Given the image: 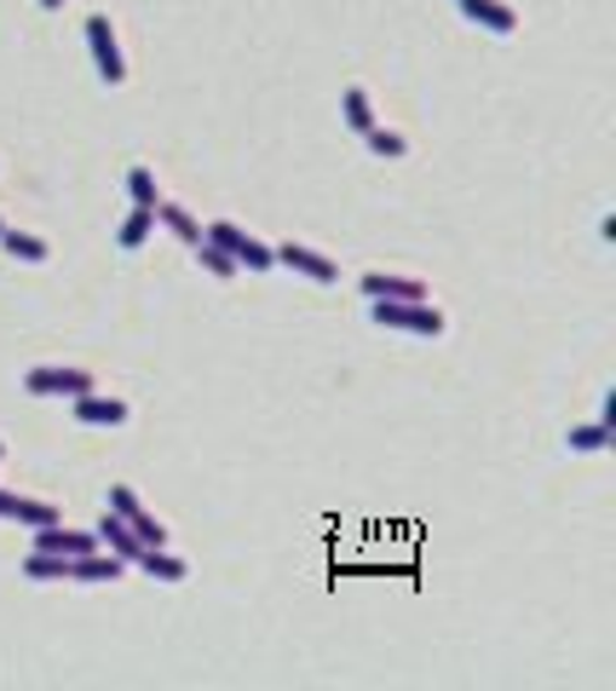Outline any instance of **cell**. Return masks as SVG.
Instances as JSON below:
<instances>
[{"label":"cell","mask_w":616,"mask_h":691,"mask_svg":"<svg viewBox=\"0 0 616 691\" xmlns=\"http://www.w3.org/2000/svg\"><path fill=\"white\" fill-rule=\"evenodd\" d=\"M133 565H139L144 576H156V582H185V576H191V565H185V559H179V553H167V542H162V548H144V553L133 559Z\"/></svg>","instance_id":"cell-13"},{"label":"cell","mask_w":616,"mask_h":691,"mask_svg":"<svg viewBox=\"0 0 616 691\" xmlns=\"http://www.w3.org/2000/svg\"><path fill=\"white\" fill-rule=\"evenodd\" d=\"M0 461H7V444H0Z\"/></svg>","instance_id":"cell-25"},{"label":"cell","mask_w":616,"mask_h":691,"mask_svg":"<svg viewBox=\"0 0 616 691\" xmlns=\"http://www.w3.org/2000/svg\"><path fill=\"white\" fill-rule=\"evenodd\" d=\"M23 392H30V398H75V392H93V369L41 364V369L23 375Z\"/></svg>","instance_id":"cell-5"},{"label":"cell","mask_w":616,"mask_h":691,"mask_svg":"<svg viewBox=\"0 0 616 691\" xmlns=\"http://www.w3.org/2000/svg\"><path fill=\"white\" fill-rule=\"evenodd\" d=\"M0 248H7L12 253V260H30V266H41L46 260V253H53V242H46V237H35V230H0Z\"/></svg>","instance_id":"cell-15"},{"label":"cell","mask_w":616,"mask_h":691,"mask_svg":"<svg viewBox=\"0 0 616 691\" xmlns=\"http://www.w3.org/2000/svg\"><path fill=\"white\" fill-rule=\"evenodd\" d=\"M564 444L582 450V455H599V450H610V444H616V427H605V421H582V427L564 432Z\"/></svg>","instance_id":"cell-19"},{"label":"cell","mask_w":616,"mask_h":691,"mask_svg":"<svg viewBox=\"0 0 616 691\" xmlns=\"http://www.w3.org/2000/svg\"><path fill=\"white\" fill-rule=\"evenodd\" d=\"M87 46H93V64H98V82L121 87L127 82V58H121V41H116V23L105 12L87 18Z\"/></svg>","instance_id":"cell-4"},{"label":"cell","mask_w":616,"mask_h":691,"mask_svg":"<svg viewBox=\"0 0 616 691\" xmlns=\"http://www.w3.org/2000/svg\"><path fill=\"white\" fill-rule=\"evenodd\" d=\"M341 116H346V127H352V133L364 139L369 127H375V105H369V87H346V93H341Z\"/></svg>","instance_id":"cell-18"},{"label":"cell","mask_w":616,"mask_h":691,"mask_svg":"<svg viewBox=\"0 0 616 691\" xmlns=\"http://www.w3.org/2000/svg\"><path fill=\"white\" fill-rule=\"evenodd\" d=\"M357 289H364V300H415V294H426L415 277H398V271H369V277H357Z\"/></svg>","instance_id":"cell-11"},{"label":"cell","mask_w":616,"mask_h":691,"mask_svg":"<svg viewBox=\"0 0 616 691\" xmlns=\"http://www.w3.org/2000/svg\"><path fill=\"white\" fill-rule=\"evenodd\" d=\"M461 12H467L478 30H490V35H512L519 30V12L507 7V0H455Z\"/></svg>","instance_id":"cell-9"},{"label":"cell","mask_w":616,"mask_h":691,"mask_svg":"<svg viewBox=\"0 0 616 691\" xmlns=\"http://www.w3.org/2000/svg\"><path fill=\"white\" fill-rule=\"evenodd\" d=\"M41 7H46V12H58V7H64V0H41Z\"/></svg>","instance_id":"cell-24"},{"label":"cell","mask_w":616,"mask_h":691,"mask_svg":"<svg viewBox=\"0 0 616 691\" xmlns=\"http://www.w3.org/2000/svg\"><path fill=\"white\" fill-rule=\"evenodd\" d=\"M69 415L82 421V427H127V403L121 398H105V392H75L69 398Z\"/></svg>","instance_id":"cell-7"},{"label":"cell","mask_w":616,"mask_h":691,"mask_svg":"<svg viewBox=\"0 0 616 691\" xmlns=\"http://www.w3.org/2000/svg\"><path fill=\"white\" fill-rule=\"evenodd\" d=\"M98 548H110L116 559H127V565H133V559L144 553V542H139V530L127 525V519H116L110 507H105V519H98Z\"/></svg>","instance_id":"cell-10"},{"label":"cell","mask_w":616,"mask_h":691,"mask_svg":"<svg viewBox=\"0 0 616 691\" xmlns=\"http://www.w3.org/2000/svg\"><path fill=\"white\" fill-rule=\"evenodd\" d=\"M105 507H110L116 519H127V525L139 530V542H144V548H162V542H167V525H162V519L139 501L133 484H110V490H105Z\"/></svg>","instance_id":"cell-3"},{"label":"cell","mask_w":616,"mask_h":691,"mask_svg":"<svg viewBox=\"0 0 616 691\" xmlns=\"http://www.w3.org/2000/svg\"><path fill=\"white\" fill-rule=\"evenodd\" d=\"M364 144L375 150V156H403V150H409V139H403V133H392V127H380V121L364 133Z\"/></svg>","instance_id":"cell-22"},{"label":"cell","mask_w":616,"mask_h":691,"mask_svg":"<svg viewBox=\"0 0 616 691\" xmlns=\"http://www.w3.org/2000/svg\"><path fill=\"white\" fill-rule=\"evenodd\" d=\"M69 571H75V559L46 553V548H35L30 559H23V576H30V582H69Z\"/></svg>","instance_id":"cell-16"},{"label":"cell","mask_w":616,"mask_h":691,"mask_svg":"<svg viewBox=\"0 0 616 691\" xmlns=\"http://www.w3.org/2000/svg\"><path fill=\"white\" fill-rule=\"evenodd\" d=\"M127 196H133V208H156L162 202V185L150 168H127Z\"/></svg>","instance_id":"cell-20"},{"label":"cell","mask_w":616,"mask_h":691,"mask_svg":"<svg viewBox=\"0 0 616 691\" xmlns=\"http://www.w3.org/2000/svg\"><path fill=\"white\" fill-rule=\"evenodd\" d=\"M191 253H196V260H202V271H214V277H237V271H242V266H237V260H230V253H225L219 242H208V237H202V242H196Z\"/></svg>","instance_id":"cell-21"},{"label":"cell","mask_w":616,"mask_h":691,"mask_svg":"<svg viewBox=\"0 0 616 691\" xmlns=\"http://www.w3.org/2000/svg\"><path fill=\"white\" fill-rule=\"evenodd\" d=\"M369 312H375L380 328H398V335H432V341H439L450 328L444 312L426 294H415V300H369Z\"/></svg>","instance_id":"cell-2"},{"label":"cell","mask_w":616,"mask_h":691,"mask_svg":"<svg viewBox=\"0 0 616 691\" xmlns=\"http://www.w3.org/2000/svg\"><path fill=\"white\" fill-rule=\"evenodd\" d=\"M594 421H605V427H616V392H605V398H599V415H594Z\"/></svg>","instance_id":"cell-23"},{"label":"cell","mask_w":616,"mask_h":691,"mask_svg":"<svg viewBox=\"0 0 616 691\" xmlns=\"http://www.w3.org/2000/svg\"><path fill=\"white\" fill-rule=\"evenodd\" d=\"M156 225H162V230H173V237L185 242V248H196V242H202V219H196L191 208H179V202H156Z\"/></svg>","instance_id":"cell-14"},{"label":"cell","mask_w":616,"mask_h":691,"mask_svg":"<svg viewBox=\"0 0 616 691\" xmlns=\"http://www.w3.org/2000/svg\"><path fill=\"white\" fill-rule=\"evenodd\" d=\"M0 519H12V525H30V530H41V525L64 519V507H58V501H35V496H18V490H0Z\"/></svg>","instance_id":"cell-8"},{"label":"cell","mask_w":616,"mask_h":691,"mask_svg":"<svg viewBox=\"0 0 616 691\" xmlns=\"http://www.w3.org/2000/svg\"><path fill=\"white\" fill-rule=\"evenodd\" d=\"M0 230H7V219H0Z\"/></svg>","instance_id":"cell-26"},{"label":"cell","mask_w":616,"mask_h":691,"mask_svg":"<svg viewBox=\"0 0 616 691\" xmlns=\"http://www.w3.org/2000/svg\"><path fill=\"white\" fill-rule=\"evenodd\" d=\"M202 237L219 242V248L230 253V260H237L242 271H253V277L277 271V248H271V242H260L253 230H242L237 219H208V225H202Z\"/></svg>","instance_id":"cell-1"},{"label":"cell","mask_w":616,"mask_h":691,"mask_svg":"<svg viewBox=\"0 0 616 691\" xmlns=\"http://www.w3.org/2000/svg\"><path fill=\"white\" fill-rule=\"evenodd\" d=\"M121 571H127V559H116L110 548H93V553H82L75 559V571H69V582H121Z\"/></svg>","instance_id":"cell-12"},{"label":"cell","mask_w":616,"mask_h":691,"mask_svg":"<svg viewBox=\"0 0 616 691\" xmlns=\"http://www.w3.org/2000/svg\"><path fill=\"white\" fill-rule=\"evenodd\" d=\"M156 230H162V225H156V208H133V214H127V219H121V230H116V242H121L127 253H133V248H144L150 237H156Z\"/></svg>","instance_id":"cell-17"},{"label":"cell","mask_w":616,"mask_h":691,"mask_svg":"<svg viewBox=\"0 0 616 691\" xmlns=\"http://www.w3.org/2000/svg\"><path fill=\"white\" fill-rule=\"evenodd\" d=\"M277 266H289L294 277H312V283H341V266L328 260V253L305 248V242H282L277 248Z\"/></svg>","instance_id":"cell-6"}]
</instances>
